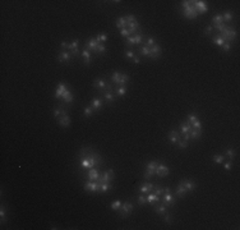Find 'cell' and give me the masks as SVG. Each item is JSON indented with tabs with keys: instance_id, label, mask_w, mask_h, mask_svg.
<instances>
[{
	"instance_id": "cell-1",
	"label": "cell",
	"mask_w": 240,
	"mask_h": 230,
	"mask_svg": "<svg viewBox=\"0 0 240 230\" xmlns=\"http://www.w3.org/2000/svg\"><path fill=\"white\" fill-rule=\"evenodd\" d=\"M84 49L88 51H93L96 54H104L106 51L105 44H100L96 40V37H89L84 44Z\"/></svg>"
},
{
	"instance_id": "cell-2",
	"label": "cell",
	"mask_w": 240,
	"mask_h": 230,
	"mask_svg": "<svg viewBox=\"0 0 240 230\" xmlns=\"http://www.w3.org/2000/svg\"><path fill=\"white\" fill-rule=\"evenodd\" d=\"M181 8H183V15L185 18L188 19H194L197 18V10L196 8L193 7V3L191 2H186V0H184V2H181Z\"/></svg>"
},
{
	"instance_id": "cell-3",
	"label": "cell",
	"mask_w": 240,
	"mask_h": 230,
	"mask_svg": "<svg viewBox=\"0 0 240 230\" xmlns=\"http://www.w3.org/2000/svg\"><path fill=\"white\" fill-rule=\"evenodd\" d=\"M129 81V76L125 73H120V72H114L113 76H111V82L119 86H124L126 82Z\"/></svg>"
},
{
	"instance_id": "cell-4",
	"label": "cell",
	"mask_w": 240,
	"mask_h": 230,
	"mask_svg": "<svg viewBox=\"0 0 240 230\" xmlns=\"http://www.w3.org/2000/svg\"><path fill=\"white\" fill-rule=\"evenodd\" d=\"M236 35H237V34H236V31H235L234 28H231V27L226 26V28L223 29L218 36H221L223 40L226 41V42H231V41H234V40H235Z\"/></svg>"
},
{
	"instance_id": "cell-5",
	"label": "cell",
	"mask_w": 240,
	"mask_h": 230,
	"mask_svg": "<svg viewBox=\"0 0 240 230\" xmlns=\"http://www.w3.org/2000/svg\"><path fill=\"white\" fill-rule=\"evenodd\" d=\"M139 28L138 26V22L135 19L134 15H126V29L129 31V34H134V32H137Z\"/></svg>"
},
{
	"instance_id": "cell-6",
	"label": "cell",
	"mask_w": 240,
	"mask_h": 230,
	"mask_svg": "<svg viewBox=\"0 0 240 230\" xmlns=\"http://www.w3.org/2000/svg\"><path fill=\"white\" fill-rule=\"evenodd\" d=\"M113 179H114V170L110 169V170H107L105 173H101L99 179L96 180V182H99L100 184H102V183H110Z\"/></svg>"
},
{
	"instance_id": "cell-7",
	"label": "cell",
	"mask_w": 240,
	"mask_h": 230,
	"mask_svg": "<svg viewBox=\"0 0 240 230\" xmlns=\"http://www.w3.org/2000/svg\"><path fill=\"white\" fill-rule=\"evenodd\" d=\"M158 165L157 161H150L147 162V166H146V173H145V178L150 179L151 176H153L156 174V168Z\"/></svg>"
},
{
	"instance_id": "cell-8",
	"label": "cell",
	"mask_w": 240,
	"mask_h": 230,
	"mask_svg": "<svg viewBox=\"0 0 240 230\" xmlns=\"http://www.w3.org/2000/svg\"><path fill=\"white\" fill-rule=\"evenodd\" d=\"M132 211H133V205L130 203V202H123L121 203V207L119 208V212H120V216L123 217V219H125L129 213H132Z\"/></svg>"
},
{
	"instance_id": "cell-9",
	"label": "cell",
	"mask_w": 240,
	"mask_h": 230,
	"mask_svg": "<svg viewBox=\"0 0 240 230\" xmlns=\"http://www.w3.org/2000/svg\"><path fill=\"white\" fill-rule=\"evenodd\" d=\"M78 44H79V40H73L72 42H67V47H65V50H68V51H70L72 53V55H74V56H78V55H81L79 54V51H78Z\"/></svg>"
},
{
	"instance_id": "cell-10",
	"label": "cell",
	"mask_w": 240,
	"mask_h": 230,
	"mask_svg": "<svg viewBox=\"0 0 240 230\" xmlns=\"http://www.w3.org/2000/svg\"><path fill=\"white\" fill-rule=\"evenodd\" d=\"M188 122L190 123L191 128H194V129H201V130H202V122L197 118V115H196V114H189V115H188Z\"/></svg>"
},
{
	"instance_id": "cell-11",
	"label": "cell",
	"mask_w": 240,
	"mask_h": 230,
	"mask_svg": "<svg viewBox=\"0 0 240 230\" xmlns=\"http://www.w3.org/2000/svg\"><path fill=\"white\" fill-rule=\"evenodd\" d=\"M191 3H193V7L196 8V10H197L198 14H204V13H207V10H208V7H207L206 2L196 0V2H191Z\"/></svg>"
},
{
	"instance_id": "cell-12",
	"label": "cell",
	"mask_w": 240,
	"mask_h": 230,
	"mask_svg": "<svg viewBox=\"0 0 240 230\" xmlns=\"http://www.w3.org/2000/svg\"><path fill=\"white\" fill-rule=\"evenodd\" d=\"M143 41V35L142 34H137L134 36H129L126 37V45L128 46H133V45H138V44H142Z\"/></svg>"
},
{
	"instance_id": "cell-13",
	"label": "cell",
	"mask_w": 240,
	"mask_h": 230,
	"mask_svg": "<svg viewBox=\"0 0 240 230\" xmlns=\"http://www.w3.org/2000/svg\"><path fill=\"white\" fill-rule=\"evenodd\" d=\"M84 191L87 192H100V183L93 182V180H88L84 184Z\"/></svg>"
},
{
	"instance_id": "cell-14",
	"label": "cell",
	"mask_w": 240,
	"mask_h": 230,
	"mask_svg": "<svg viewBox=\"0 0 240 230\" xmlns=\"http://www.w3.org/2000/svg\"><path fill=\"white\" fill-rule=\"evenodd\" d=\"M104 98L107 101V102H114L115 100V96H114V90H113V86L110 83L107 85L106 90H105V93H104Z\"/></svg>"
},
{
	"instance_id": "cell-15",
	"label": "cell",
	"mask_w": 240,
	"mask_h": 230,
	"mask_svg": "<svg viewBox=\"0 0 240 230\" xmlns=\"http://www.w3.org/2000/svg\"><path fill=\"white\" fill-rule=\"evenodd\" d=\"M161 197H162V203L166 207H170V206H172L175 203V197L171 194V192L170 193H164Z\"/></svg>"
},
{
	"instance_id": "cell-16",
	"label": "cell",
	"mask_w": 240,
	"mask_h": 230,
	"mask_svg": "<svg viewBox=\"0 0 240 230\" xmlns=\"http://www.w3.org/2000/svg\"><path fill=\"white\" fill-rule=\"evenodd\" d=\"M107 82L105 81V79H102V78H97L94 82H93V87L96 88V90H99V91H105L106 90V87H107Z\"/></svg>"
},
{
	"instance_id": "cell-17",
	"label": "cell",
	"mask_w": 240,
	"mask_h": 230,
	"mask_svg": "<svg viewBox=\"0 0 240 230\" xmlns=\"http://www.w3.org/2000/svg\"><path fill=\"white\" fill-rule=\"evenodd\" d=\"M167 174H169V168H167L166 165H164V164H160V162H158V165H157V168H156V175L164 178V176H166Z\"/></svg>"
},
{
	"instance_id": "cell-18",
	"label": "cell",
	"mask_w": 240,
	"mask_h": 230,
	"mask_svg": "<svg viewBox=\"0 0 240 230\" xmlns=\"http://www.w3.org/2000/svg\"><path fill=\"white\" fill-rule=\"evenodd\" d=\"M58 60L61 63H65V61H70L72 60V53L68 50H63L59 53L58 55Z\"/></svg>"
},
{
	"instance_id": "cell-19",
	"label": "cell",
	"mask_w": 240,
	"mask_h": 230,
	"mask_svg": "<svg viewBox=\"0 0 240 230\" xmlns=\"http://www.w3.org/2000/svg\"><path fill=\"white\" fill-rule=\"evenodd\" d=\"M150 50H151L150 58H152V59H157L160 55H161V53H162V49L157 44H156V45H153L152 47H150Z\"/></svg>"
},
{
	"instance_id": "cell-20",
	"label": "cell",
	"mask_w": 240,
	"mask_h": 230,
	"mask_svg": "<svg viewBox=\"0 0 240 230\" xmlns=\"http://www.w3.org/2000/svg\"><path fill=\"white\" fill-rule=\"evenodd\" d=\"M180 184L188 191V192H191V191H194L196 188H197V184L194 183V182H191V180H186V179H184V180H181L180 182Z\"/></svg>"
},
{
	"instance_id": "cell-21",
	"label": "cell",
	"mask_w": 240,
	"mask_h": 230,
	"mask_svg": "<svg viewBox=\"0 0 240 230\" xmlns=\"http://www.w3.org/2000/svg\"><path fill=\"white\" fill-rule=\"evenodd\" d=\"M153 188H155V186H153L152 183H150V182H146V183L140 184V187H139V192H140V193H145V194H147V193L152 192V191H153Z\"/></svg>"
},
{
	"instance_id": "cell-22",
	"label": "cell",
	"mask_w": 240,
	"mask_h": 230,
	"mask_svg": "<svg viewBox=\"0 0 240 230\" xmlns=\"http://www.w3.org/2000/svg\"><path fill=\"white\" fill-rule=\"evenodd\" d=\"M179 139H180V133L178 132V130H175V129H172L171 132L169 133V141H170V142H171L172 144H176Z\"/></svg>"
},
{
	"instance_id": "cell-23",
	"label": "cell",
	"mask_w": 240,
	"mask_h": 230,
	"mask_svg": "<svg viewBox=\"0 0 240 230\" xmlns=\"http://www.w3.org/2000/svg\"><path fill=\"white\" fill-rule=\"evenodd\" d=\"M190 130H191V125H190V123L188 120L180 123V133L181 134H189Z\"/></svg>"
},
{
	"instance_id": "cell-24",
	"label": "cell",
	"mask_w": 240,
	"mask_h": 230,
	"mask_svg": "<svg viewBox=\"0 0 240 230\" xmlns=\"http://www.w3.org/2000/svg\"><path fill=\"white\" fill-rule=\"evenodd\" d=\"M61 98H63V100L65 101L67 104H72V102H73V93H72V91L67 88L65 91H64V93L61 95Z\"/></svg>"
},
{
	"instance_id": "cell-25",
	"label": "cell",
	"mask_w": 240,
	"mask_h": 230,
	"mask_svg": "<svg viewBox=\"0 0 240 230\" xmlns=\"http://www.w3.org/2000/svg\"><path fill=\"white\" fill-rule=\"evenodd\" d=\"M99 176H100V173L96 170V169H88V173H87V178H88V180H93V182H96V180L99 179Z\"/></svg>"
},
{
	"instance_id": "cell-26",
	"label": "cell",
	"mask_w": 240,
	"mask_h": 230,
	"mask_svg": "<svg viewBox=\"0 0 240 230\" xmlns=\"http://www.w3.org/2000/svg\"><path fill=\"white\" fill-rule=\"evenodd\" d=\"M102 100L101 98H93L92 100V102H91V106H92V109L94 110V111H100L101 109H102Z\"/></svg>"
},
{
	"instance_id": "cell-27",
	"label": "cell",
	"mask_w": 240,
	"mask_h": 230,
	"mask_svg": "<svg viewBox=\"0 0 240 230\" xmlns=\"http://www.w3.org/2000/svg\"><path fill=\"white\" fill-rule=\"evenodd\" d=\"M147 203H151V205H153V203H157V202H160V197L157 196V194H155L153 192H150V193H147Z\"/></svg>"
},
{
	"instance_id": "cell-28",
	"label": "cell",
	"mask_w": 240,
	"mask_h": 230,
	"mask_svg": "<svg viewBox=\"0 0 240 230\" xmlns=\"http://www.w3.org/2000/svg\"><path fill=\"white\" fill-rule=\"evenodd\" d=\"M81 56L83 58V60H84V64L89 65V64L92 63V55H91V51L86 50V49H83V51L81 53Z\"/></svg>"
},
{
	"instance_id": "cell-29",
	"label": "cell",
	"mask_w": 240,
	"mask_h": 230,
	"mask_svg": "<svg viewBox=\"0 0 240 230\" xmlns=\"http://www.w3.org/2000/svg\"><path fill=\"white\" fill-rule=\"evenodd\" d=\"M58 123L63 128H68L70 125V118L68 117V115H64V117H61L60 119H58Z\"/></svg>"
},
{
	"instance_id": "cell-30",
	"label": "cell",
	"mask_w": 240,
	"mask_h": 230,
	"mask_svg": "<svg viewBox=\"0 0 240 230\" xmlns=\"http://www.w3.org/2000/svg\"><path fill=\"white\" fill-rule=\"evenodd\" d=\"M67 90V86H65V83H59V86H58V88H56V91H55V98H61V95L64 93V91Z\"/></svg>"
},
{
	"instance_id": "cell-31",
	"label": "cell",
	"mask_w": 240,
	"mask_h": 230,
	"mask_svg": "<svg viewBox=\"0 0 240 230\" xmlns=\"http://www.w3.org/2000/svg\"><path fill=\"white\" fill-rule=\"evenodd\" d=\"M64 115H67V110L65 109H61V107H55L54 110V117L55 119H60Z\"/></svg>"
},
{
	"instance_id": "cell-32",
	"label": "cell",
	"mask_w": 240,
	"mask_h": 230,
	"mask_svg": "<svg viewBox=\"0 0 240 230\" xmlns=\"http://www.w3.org/2000/svg\"><path fill=\"white\" fill-rule=\"evenodd\" d=\"M232 18H234V14H232V12H230V10H227V12H225V13L222 14L223 23H230V22L232 21Z\"/></svg>"
},
{
	"instance_id": "cell-33",
	"label": "cell",
	"mask_w": 240,
	"mask_h": 230,
	"mask_svg": "<svg viewBox=\"0 0 240 230\" xmlns=\"http://www.w3.org/2000/svg\"><path fill=\"white\" fill-rule=\"evenodd\" d=\"M201 134H202V130H201V129H194V128H191L190 133H189V137H190L191 139H198V138L201 137Z\"/></svg>"
},
{
	"instance_id": "cell-34",
	"label": "cell",
	"mask_w": 240,
	"mask_h": 230,
	"mask_svg": "<svg viewBox=\"0 0 240 230\" xmlns=\"http://www.w3.org/2000/svg\"><path fill=\"white\" fill-rule=\"evenodd\" d=\"M186 193H188V191H186V189H185V188H184V187L179 183V186L176 187V191H175V194H176L178 197H181V198H183V197H184Z\"/></svg>"
},
{
	"instance_id": "cell-35",
	"label": "cell",
	"mask_w": 240,
	"mask_h": 230,
	"mask_svg": "<svg viewBox=\"0 0 240 230\" xmlns=\"http://www.w3.org/2000/svg\"><path fill=\"white\" fill-rule=\"evenodd\" d=\"M116 27L119 29H123V28H126V17H120L116 19Z\"/></svg>"
},
{
	"instance_id": "cell-36",
	"label": "cell",
	"mask_w": 240,
	"mask_h": 230,
	"mask_svg": "<svg viewBox=\"0 0 240 230\" xmlns=\"http://www.w3.org/2000/svg\"><path fill=\"white\" fill-rule=\"evenodd\" d=\"M212 42H213V44H216V45H217V46H220V47H222L223 45L226 44V41L223 40L221 36H218V35H217V36H215V37L212 39Z\"/></svg>"
},
{
	"instance_id": "cell-37",
	"label": "cell",
	"mask_w": 240,
	"mask_h": 230,
	"mask_svg": "<svg viewBox=\"0 0 240 230\" xmlns=\"http://www.w3.org/2000/svg\"><path fill=\"white\" fill-rule=\"evenodd\" d=\"M139 53H140V55H142V56H147V58H150L151 50H150V47H147V46L143 45L142 47H139Z\"/></svg>"
},
{
	"instance_id": "cell-38",
	"label": "cell",
	"mask_w": 240,
	"mask_h": 230,
	"mask_svg": "<svg viewBox=\"0 0 240 230\" xmlns=\"http://www.w3.org/2000/svg\"><path fill=\"white\" fill-rule=\"evenodd\" d=\"M212 160L217 164H222L223 161H225V155H221V154H217V155H213L212 156Z\"/></svg>"
},
{
	"instance_id": "cell-39",
	"label": "cell",
	"mask_w": 240,
	"mask_h": 230,
	"mask_svg": "<svg viewBox=\"0 0 240 230\" xmlns=\"http://www.w3.org/2000/svg\"><path fill=\"white\" fill-rule=\"evenodd\" d=\"M110 189H113V186H111L110 183H102V184H100V192L105 193V192H107V191H110Z\"/></svg>"
},
{
	"instance_id": "cell-40",
	"label": "cell",
	"mask_w": 240,
	"mask_h": 230,
	"mask_svg": "<svg viewBox=\"0 0 240 230\" xmlns=\"http://www.w3.org/2000/svg\"><path fill=\"white\" fill-rule=\"evenodd\" d=\"M212 23L213 24H218V23H223V19H222V14H216L212 17Z\"/></svg>"
},
{
	"instance_id": "cell-41",
	"label": "cell",
	"mask_w": 240,
	"mask_h": 230,
	"mask_svg": "<svg viewBox=\"0 0 240 230\" xmlns=\"http://www.w3.org/2000/svg\"><path fill=\"white\" fill-rule=\"evenodd\" d=\"M166 206L164 205V203H161V205H157V206H155V211L157 212V213H165L166 212Z\"/></svg>"
},
{
	"instance_id": "cell-42",
	"label": "cell",
	"mask_w": 240,
	"mask_h": 230,
	"mask_svg": "<svg viewBox=\"0 0 240 230\" xmlns=\"http://www.w3.org/2000/svg\"><path fill=\"white\" fill-rule=\"evenodd\" d=\"M96 40H97L100 44H105V42H106V40H107V36H106L105 32H101V34H99V35H97Z\"/></svg>"
},
{
	"instance_id": "cell-43",
	"label": "cell",
	"mask_w": 240,
	"mask_h": 230,
	"mask_svg": "<svg viewBox=\"0 0 240 230\" xmlns=\"http://www.w3.org/2000/svg\"><path fill=\"white\" fill-rule=\"evenodd\" d=\"M121 203H123L121 201H115V202H113L110 205V208L113 211H119V208L121 207Z\"/></svg>"
},
{
	"instance_id": "cell-44",
	"label": "cell",
	"mask_w": 240,
	"mask_h": 230,
	"mask_svg": "<svg viewBox=\"0 0 240 230\" xmlns=\"http://www.w3.org/2000/svg\"><path fill=\"white\" fill-rule=\"evenodd\" d=\"M116 95L118 96H120V97H123V96H125V93H126V88L124 87V86H119L118 88H116Z\"/></svg>"
},
{
	"instance_id": "cell-45",
	"label": "cell",
	"mask_w": 240,
	"mask_h": 230,
	"mask_svg": "<svg viewBox=\"0 0 240 230\" xmlns=\"http://www.w3.org/2000/svg\"><path fill=\"white\" fill-rule=\"evenodd\" d=\"M230 160H234L235 159V155H236V152H235V150L234 149H229V150H226V154H225Z\"/></svg>"
},
{
	"instance_id": "cell-46",
	"label": "cell",
	"mask_w": 240,
	"mask_h": 230,
	"mask_svg": "<svg viewBox=\"0 0 240 230\" xmlns=\"http://www.w3.org/2000/svg\"><path fill=\"white\" fill-rule=\"evenodd\" d=\"M93 109H92V106H87L86 109H84V117L86 118H89V117H92V114H93Z\"/></svg>"
},
{
	"instance_id": "cell-47",
	"label": "cell",
	"mask_w": 240,
	"mask_h": 230,
	"mask_svg": "<svg viewBox=\"0 0 240 230\" xmlns=\"http://www.w3.org/2000/svg\"><path fill=\"white\" fill-rule=\"evenodd\" d=\"M152 192H153L155 194H157V196L160 197V196H162V194L165 193V188H158V187H155Z\"/></svg>"
},
{
	"instance_id": "cell-48",
	"label": "cell",
	"mask_w": 240,
	"mask_h": 230,
	"mask_svg": "<svg viewBox=\"0 0 240 230\" xmlns=\"http://www.w3.org/2000/svg\"><path fill=\"white\" fill-rule=\"evenodd\" d=\"M153 45H156V40H155L153 37H148L147 41H146V44H145V46H147V47H152Z\"/></svg>"
},
{
	"instance_id": "cell-49",
	"label": "cell",
	"mask_w": 240,
	"mask_h": 230,
	"mask_svg": "<svg viewBox=\"0 0 240 230\" xmlns=\"http://www.w3.org/2000/svg\"><path fill=\"white\" fill-rule=\"evenodd\" d=\"M178 146H179V149H186L188 147V142L186 141H184L183 138H180L179 141H178V143H176Z\"/></svg>"
},
{
	"instance_id": "cell-50",
	"label": "cell",
	"mask_w": 240,
	"mask_h": 230,
	"mask_svg": "<svg viewBox=\"0 0 240 230\" xmlns=\"http://www.w3.org/2000/svg\"><path fill=\"white\" fill-rule=\"evenodd\" d=\"M147 203V197L146 196H139L138 197V205L143 206V205H146Z\"/></svg>"
},
{
	"instance_id": "cell-51",
	"label": "cell",
	"mask_w": 240,
	"mask_h": 230,
	"mask_svg": "<svg viewBox=\"0 0 240 230\" xmlns=\"http://www.w3.org/2000/svg\"><path fill=\"white\" fill-rule=\"evenodd\" d=\"M120 35L123 36V37H129L130 36V34H129V31H128L126 28H123V29H120Z\"/></svg>"
},
{
	"instance_id": "cell-52",
	"label": "cell",
	"mask_w": 240,
	"mask_h": 230,
	"mask_svg": "<svg viewBox=\"0 0 240 230\" xmlns=\"http://www.w3.org/2000/svg\"><path fill=\"white\" fill-rule=\"evenodd\" d=\"M125 56L129 58V59H133V58L135 56V54H134V51L130 49V50H126V51H125Z\"/></svg>"
},
{
	"instance_id": "cell-53",
	"label": "cell",
	"mask_w": 240,
	"mask_h": 230,
	"mask_svg": "<svg viewBox=\"0 0 240 230\" xmlns=\"http://www.w3.org/2000/svg\"><path fill=\"white\" fill-rule=\"evenodd\" d=\"M164 220H165V222H167V224H172V216L170 215V213H166L165 217H164Z\"/></svg>"
},
{
	"instance_id": "cell-54",
	"label": "cell",
	"mask_w": 240,
	"mask_h": 230,
	"mask_svg": "<svg viewBox=\"0 0 240 230\" xmlns=\"http://www.w3.org/2000/svg\"><path fill=\"white\" fill-rule=\"evenodd\" d=\"M212 29H213V27H212V24H210L208 27H207V28L204 29V32H203V34H204L206 36H208V35L211 34V32H212Z\"/></svg>"
},
{
	"instance_id": "cell-55",
	"label": "cell",
	"mask_w": 240,
	"mask_h": 230,
	"mask_svg": "<svg viewBox=\"0 0 240 230\" xmlns=\"http://www.w3.org/2000/svg\"><path fill=\"white\" fill-rule=\"evenodd\" d=\"M222 49H223V51H226V53H227V51L230 50V49H231V44H230V42H226L225 45L222 46Z\"/></svg>"
},
{
	"instance_id": "cell-56",
	"label": "cell",
	"mask_w": 240,
	"mask_h": 230,
	"mask_svg": "<svg viewBox=\"0 0 240 230\" xmlns=\"http://www.w3.org/2000/svg\"><path fill=\"white\" fill-rule=\"evenodd\" d=\"M223 168H225L226 170H231V168H232V162H231V160H230L229 162H226L225 165H223Z\"/></svg>"
},
{
	"instance_id": "cell-57",
	"label": "cell",
	"mask_w": 240,
	"mask_h": 230,
	"mask_svg": "<svg viewBox=\"0 0 240 230\" xmlns=\"http://www.w3.org/2000/svg\"><path fill=\"white\" fill-rule=\"evenodd\" d=\"M0 217H2V222L4 221V217H5V210L2 208V211H0Z\"/></svg>"
},
{
	"instance_id": "cell-58",
	"label": "cell",
	"mask_w": 240,
	"mask_h": 230,
	"mask_svg": "<svg viewBox=\"0 0 240 230\" xmlns=\"http://www.w3.org/2000/svg\"><path fill=\"white\" fill-rule=\"evenodd\" d=\"M133 61H134V64H139V63H140V59H139L138 56H134V58H133Z\"/></svg>"
}]
</instances>
